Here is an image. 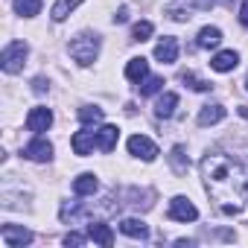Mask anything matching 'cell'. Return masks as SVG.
I'll use <instances>...</instances> for the list:
<instances>
[{"label":"cell","instance_id":"obj_25","mask_svg":"<svg viewBox=\"0 0 248 248\" xmlns=\"http://www.w3.org/2000/svg\"><path fill=\"white\" fill-rule=\"evenodd\" d=\"M138 88H140V96H152V93H158L164 88V79L161 76H146Z\"/></svg>","mask_w":248,"mask_h":248},{"label":"cell","instance_id":"obj_23","mask_svg":"<svg viewBox=\"0 0 248 248\" xmlns=\"http://www.w3.org/2000/svg\"><path fill=\"white\" fill-rule=\"evenodd\" d=\"M15 12L24 18H35L41 12V0H15Z\"/></svg>","mask_w":248,"mask_h":248},{"label":"cell","instance_id":"obj_28","mask_svg":"<svg viewBox=\"0 0 248 248\" xmlns=\"http://www.w3.org/2000/svg\"><path fill=\"white\" fill-rule=\"evenodd\" d=\"M88 239H91V236H88V233H85V236H82V233H73V231H70V233H67V236H64V239H62V242H64V245H67V248H70V245H85V242H88Z\"/></svg>","mask_w":248,"mask_h":248},{"label":"cell","instance_id":"obj_20","mask_svg":"<svg viewBox=\"0 0 248 248\" xmlns=\"http://www.w3.org/2000/svg\"><path fill=\"white\" fill-rule=\"evenodd\" d=\"M199 47H219L222 44V30L219 27H204L202 32H199V41H196Z\"/></svg>","mask_w":248,"mask_h":248},{"label":"cell","instance_id":"obj_35","mask_svg":"<svg viewBox=\"0 0 248 248\" xmlns=\"http://www.w3.org/2000/svg\"><path fill=\"white\" fill-rule=\"evenodd\" d=\"M245 88H248V79H245Z\"/></svg>","mask_w":248,"mask_h":248},{"label":"cell","instance_id":"obj_9","mask_svg":"<svg viewBox=\"0 0 248 248\" xmlns=\"http://www.w3.org/2000/svg\"><path fill=\"white\" fill-rule=\"evenodd\" d=\"M70 146H73V152H76V155H82V158H85V155H91V152H93V146H96V132L85 126L82 132H76V135L70 138Z\"/></svg>","mask_w":248,"mask_h":248},{"label":"cell","instance_id":"obj_33","mask_svg":"<svg viewBox=\"0 0 248 248\" xmlns=\"http://www.w3.org/2000/svg\"><path fill=\"white\" fill-rule=\"evenodd\" d=\"M239 114H242V117H248V108H245V105H242V108H239Z\"/></svg>","mask_w":248,"mask_h":248},{"label":"cell","instance_id":"obj_32","mask_svg":"<svg viewBox=\"0 0 248 248\" xmlns=\"http://www.w3.org/2000/svg\"><path fill=\"white\" fill-rule=\"evenodd\" d=\"M239 24H242V27H248V0L242 3V9H239Z\"/></svg>","mask_w":248,"mask_h":248},{"label":"cell","instance_id":"obj_16","mask_svg":"<svg viewBox=\"0 0 248 248\" xmlns=\"http://www.w3.org/2000/svg\"><path fill=\"white\" fill-rule=\"evenodd\" d=\"M120 231L126 236H132V239H146L149 236V228L140 219H120Z\"/></svg>","mask_w":248,"mask_h":248},{"label":"cell","instance_id":"obj_12","mask_svg":"<svg viewBox=\"0 0 248 248\" xmlns=\"http://www.w3.org/2000/svg\"><path fill=\"white\" fill-rule=\"evenodd\" d=\"M88 236H91L96 245H102V248H111V245H114V231H111L105 222H91V225H88Z\"/></svg>","mask_w":248,"mask_h":248},{"label":"cell","instance_id":"obj_21","mask_svg":"<svg viewBox=\"0 0 248 248\" xmlns=\"http://www.w3.org/2000/svg\"><path fill=\"white\" fill-rule=\"evenodd\" d=\"M79 3H82V0H56V6H53V21H56V24H62V21H64V18H67Z\"/></svg>","mask_w":248,"mask_h":248},{"label":"cell","instance_id":"obj_11","mask_svg":"<svg viewBox=\"0 0 248 248\" xmlns=\"http://www.w3.org/2000/svg\"><path fill=\"white\" fill-rule=\"evenodd\" d=\"M236 64H239V53H236V50H222V53H216V56L210 59V67H213L216 73H231Z\"/></svg>","mask_w":248,"mask_h":248},{"label":"cell","instance_id":"obj_10","mask_svg":"<svg viewBox=\"0 0 248 248\" xmlns=\"http://www.w3.org/2000/svg\"><path fill=\"white\" fill-rule=\"evenodd\" d=\"M155 59H158L161 64H172V62L178 59V41H175L172 35L161 38V41H158V47H155Z\"/></svg>","mask_w":248,"mask_h":248},{"label":"cell","instance_id":"obj_14","mask_svg":"<svg viewBox=\"0 0 248 248\" xmlns=\"http://www.w3.org/2000/svg\"><path fill=\"white\" fill-rule=\"evenodd\" d=\"M225 120V105L213 102V105H204L199 111V126H216V123Z\"/></svg>","mask_w":248,"mask_h":248},{"label":"cell","instance_id":"obj_34","mask_svg":"<svg viewBox=\"0 0 248 248\" xmlns=\"http://www.w3.org/2000/svg\"><path fill=\"white\" fill-rule=\"evenodd\" d=\"M222 3H225V6H228V9H231V6H233V0H222Z\"/></svg>","mask_w":248,"mask_h":248},{"label":"cell","instance_id":"obj_8","mask_svg":"<svg viewBox=\"0 0 248 248\" xmlns=\"http://www.w3.org/2000/svg\"><path fill=\"white\" fill-rule=\"evenodd\" d=\"M50 126H53V111H50V108H44V105H35V108L27 114V129H30V132L41 135V132H47Z\"/></svg>","mask_w":248,"mask_h":248},{"label":"cell","instance_id":"obj_13","mask_svg":"<svg viewBox=\"0 0 248 248\" xmlns=\"http://www.w3.org/2000/svg\"><path fill=\"white\" fill-rule=\"evenodd\" d=\"M146 76H149V62H146L143 56H140V59H129V64H126V79L135 82V85H140Z\"/></svg>","mask_w":248,"mask_h":248},{"label":"cell","instance_id":"obj_5","mask_svg":"<svg viewBox=\"0 0 248 248\" xmlns=\"http://www.w3.org/2000/svg\"><path fill=\"white\" fill-rule=\"evenodd\" d=\"M0 239H3V245H9V248H24V245H30L35 236H32V231H27V228H21V225H3Z\"/></svg>","mask_w":248,"mask_h":248},{"label":"cell","instance_id":"obj_2","mask_svg":"<svg viewBox=\"0 0 248 248\" xmlns=\"http://www.w3.org/2000/svg\"><path fill=\"white\" fill-rule=\"evenodd\" d=\"M67 50H70L73 62H79L82 67H88V64H93L96 56H99V35H93V32H82V35H76V38L70 41Z\"/></svg>","mask_w":248,"mask_h":248},{"label":"cell","instance_id":"obj_26","mask_svg":"<svg viewBox=\"0 0 248 248\" xmlns=\"http://www.w3.org/2000/svg\"><path fill=\"white\" fill-rule=\"evenodd\" d=\"M170 161H172V170L181 175V172H187V167H190V158L184 155V146H175L172 149V155H170Z\"/></svg>","mask_w":248,"mask_h":248},{"label":"cell","instance_id":"obj_31","mask_svg":"<svg viewBox=\"0 0 248 248\" xmlns=\"http://www.w3.org/2000/svg\"><path fill=\"white\" fill-rule=\"evenodd\" d=\"M213 3H216V0H193V6H196V9H202V12L213 9Z\"/></svg>","mask_w":248,"mask_h":248},{"label":"cell","instance_id":"obj_29","mask_svg":"<svg viewBox=\"0 0 248 248\" xmlns=\"http://www.w3.org/2000/svg\"><path fill=\"white\" fill-rule=\"evenodd\" d=\"M47 88H50V85H47L44 76H35V79H32V91H35V93H44Z\"/></svg>","mask_w":248,"mask_h":248},{"label":"cell","instance_id":"obj_4","mask_svg":"<svg viewBox=\"0 0 248 248\" xmlns=\"http://www.w3.org/2000/svg\"><path fill=\"white\" fill-rule=\"evenodd\" d=\"M167 216H170L172 222H196V219H199V210H196V204H193L190 199H184V196H175V199L170 202V210H167Z\"/></svg>","mask_w":248,"mask_h":248},{"label":"cell","instance_id":"obj_27","mask_svg":"<svg viewBox=\"0 0 248 248\" xmlns=\"http://www.w3.org/2000/svg\"><path fill=\"white\" fill-rule=\"evenodd\" d=\"M152 24L149 21H140V24H135L132 27V41H149V35H152Z\"/></svg>","mask_w":248,"mask_h":248},{"label":"cell","instance_id":"obj_1","mask_svg":"<svg viewBox=\"0 0 248 248\" xmlns=\"http://www.w3.org/2000/svg\"><path fill=\"white\" fill-rule=\"evenodd\" d=\"M202 181L207 196L216 202V207L225 216L242 213L248 202V164L231 158V155H204L202 158Z\"/></svg>","mask_w":248,"mask_h":248},{"label":"cell","instance_id":"obj_6","mask_svg":"<svg viewBox=\"0 0 248 248\" xmlns=\"http://www.w3.org/2000/svg\"><path fill=\"white\" fill-rule=\"evenodd\" d=\"M129 152L140 161H155L158 158V146L146 138V135H132L129 138Z\"/></svg>","mask_w":248,"mask_h":248},{"label":"cell","instance_id":"obj_17","mask_svg":"<svg viewBox=\"0 0 248 248\" xmlns=\"http://www.w3.org/2000/svg\"><path fill=\"white\" fill-rule=\"evenodd\" d=\"M175 108H178V93H164V96L155 102V117H158V120H167V117L175 114Z\"/></svg>","mask_w":248,"mask_h":248},{"label":"cell","instance_id":"obj_24","mask_svg":"<svg viewBox=\"0 0 248 248\" xmlns=\"http://www.w3.org/2000/svg\"><path fill=\"white\" fill-rule=\"evenodd\" d=\"M178 79H181V82H184L187 88H193V91H210V88H213L210 82H204V79H199V76H196L193 70H181V76H178Z\"/></svg>","mask_w":248,"mask_h":248},{"label":"cell","instance_id":"obj_22","mask_svg":"<svg viewBox=\"0 0 248 248\" xmlns=\"http://www.w3.org/2000/svg\"><path fill=\"white\" fill-rule=\"evenodd\" d=\"M167 15L172 18V21H190L193 15H190V6H187V0H172V3L167 6Z\"/></svg>","mask_w":248,"mask_h":248},{"label":"cell","instance_id":"obj_7","mask_svg":"<svg viewBox=\"0 0 248 248\" xmlns=\"http://www.w3.org/2000/svg\"><path fill=\"white\" fill-rule=\"evenodd\" d=\"M24 158H30V161H35V164H44V161H50L53 158V143L50 140H44L41 135L35 138V140H30L27 146H24V152H21Z\"/></svg>","mask_w":248,"mask_h":248},{"label":"cell","instance_id":"obj_30","mask_svg":"<svg viewBox=\"0 0 248 248\" xmlns=\"http://www.w3.org/2000/svg\"><path fill=\"white\" fill-rule=\"evenodd\" d=\"M126 21H129V9H126V6H120L117 15H114V24H126Z\"/></svg>","mask_w":248,"mask_h":248},{"label":"cell","instance_id":"obj_15","mask_svg":"<svg viewBox=\"0 0 248 248\" xmlns=\"http://www.w3.org/2000/svg\"><path fill=\"white\" fill-rule=\"evenodd\" d=\"M117 138H120L117 126H102V129L96 132V149H102V152H114Z\"/></svg>","mask_w":248,"mask_h":248},{"label":"cell","instance_id":"obj_18","mask_svg":"<svg viewBox=\"0 0 248 248\" xmlns=\"http://www.w3.org/2000/svg\"><path fill=\"white\" fill-rule=\"evenodd\" d=\"M96 187H99V181H96L93 172H82V175L73 181V193H76V196H93Z\"/></svg>","mask_w":248,"mask_h":248},{"label":"cell","instance_id":"obj_19","mask_svg":"<svg viewBox=\"0 0 248 248\" xmlns=\"http://www.w3.org/2000/svg\"><path fill=\"white\" fill-rule=\"evenodd\" d=\"M102 117H105V111L102 108H96V105H82L79 108V120H82V126H99L102 123Z\"/></svg>","mask_w":248,"mask_h":248},{"label":"cell","instance_id":"obj_3","mask_svg":"<svg viewBox=\"0 0 248 248\" xmlns=\"http://www.w3.org/2000/svg\"><path fill=\"white\" fill-rule=\"evenodd\" d=\"M27 53H30L27 41H9L3 47V56H0V67L6 73H18L24 67V62H27Z\"/></svg>","mask_w":248,"mask_h":248}]
</instances>
